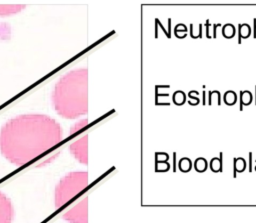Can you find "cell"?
<instances>
[{"instance_id":"6da1fadb","label":"cell","mask_w":256,"mask_h":223,"mask_svg":"<svg viewBox=\"0 0 256 223\" xmlns=\"http://www.w3.org/2000/svg\"><path fill=\"white\" fill-rule=\"evenodd\" d=\"M63 137L60 124L44 114L19 115L0 130V152L14 165H24L57 145Z\"/></svg>"},{"instance_id":"7a4b0ae2","label":"cell","mask_w":256,"mask_h":223,"mask_svg":"<svg viewBox=\"0 0 256 223\" xmlns=\"http://www.w3.org/2000/svg\"><path fill=\"white\" fill-rule=\"evenodd\" d=\"M56 112L67 119L87 112V72L78 69L66 73L56 83L52 93Z\"/></svg>"},{"instance_id":"3957f363","label":"cell","mask_w":256,"mask_h":223,"mask_svg":"<svg viewBox=\"0 0 256 223\" xmlns=\"http://www.w3.org/2000/svg\"><path fill=\"white\" fill-rule=\"evenodd\" d=\"M88 184L86 172H71L64 176L55 188V207L59 208L81 192Z\"/></svg>"},{"instance_id":"277c9868","label":"cell","mask_w":256,"mask_h":223,"mask_svg":"<svg viewBox=\"0 0 256 223\" xmlns=\"http://www.w3.org/2000/svg\"><path fill=\"white\" fill-rule=\"evenodd\" d=\"M69 223H87V199L84 198L63 215Z\"/></svg>"},{"instance_id":"5b68a950","label":"cell","mask_w":256,"mask_h":223,"mask_svg":"<svg viewBox=\"0 0 256 223\" xmlns=\"http://www.w3.org/2000/svg\"><path fill=\"white\" fill-rule=\"evenodd\" d=\"M14 218V208L11 200L0 192V223H12Z\"/></svg>"},{"instance_id":"8992f818","label":"cell","mask_w":256,"mask_h":223,"mask_svg":"<svg viewBox=\"0 0 256 223\" xmlns=\"http://www.w3.org/2000/svg\"><path fill=\"white\" fill-rule=\"evenodd\" d=\"M70 151L80 163L87 164V136H84L72 143Z\"/></svg>"},{"instance_id":"52a82bcc","label":"cell","mask_w":256,"mask_h":223,"mask_svg":"<svg viewBox=\"0 0 256 223\" xmlns=\"http://www.w3.org/2000/svg\"><path fill=\"white\" fill-rule=\"evenodd\" d=\"M24 8V4H0V16L14 15L21 12Z\"/></svg>"},{"instance_id":"ba28073f","label":"cell","mask_w":256,"mask_h":223,"mask_svg":"<svg viewBox=\"0 0 256 223\" xmlns=\"http://www.w3.org/2000/svg\"><path fill=\"white\" fill-rule=\"evenodd\" d=\"M86 123H87V120H81V121L77 122L76 124H74V125L71 127V129H70V134H72V133L78 131L79 129L83 128V127L86 125Z\"/></svg>"}]
</instances>
